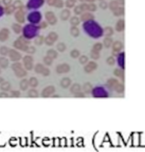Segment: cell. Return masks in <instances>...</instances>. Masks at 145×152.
Returning a JSON list of instances; mask_svg holds the SVG:
<instances>
[{
    "label": "cell",
    "instance_id": "obj_1",
    "mask_svg": "<svg viewBox=\"0 0 145 152\" xmlns=\"http://www.w3.org/2000/svg\"><path fill=\"white\" fill-rule=\"evenodd\" d=\"M58 39V34L54 32H52L48 34V36L45 38V43L47 45H49V46H51V45L53 44L54 43V41H56Z\"/></svg>",
    "mask_w": 145,
    "mask_h": 152
},
{
    "label": "cell",
    "instance_id": "obj_2",
    "mask_svg": "<svg viewBox=\"0 0 145 152\" xmlns=\"http://www.w3.org/2000/svg\"><path fill=\"white\" fill-rule=\"evenodd\" d=\"M45 18L46 20L48 21V24L50 25H55L57 23V18L55 16L54 13H53L52 11H48V12H46L45 14Z\"/></svg>",
    "mask_w": 145,
    "mask_h": 152
},
{
    "label": "cell",
    "instance_id": "obj_3",
    "mask_svg": "<svg viewBox=\"0 0 145 152\" xmlns=\"http://www.w3.org/2000/svg\"><path fill=\"white\" fill-rule=\"evenodd\" d=\"M54 92H55V88L53 86L46 87V88L43 90V92H42V96L43 97H49Z\"/></svg>",
    "mask_w": 145,
    "mask_h": 152
},
{
    "label": "cell",
    "instance_id": "obj_4",
    "mask_svg": "<svg viewBox=\"0 0 145 152\" xmlns=\"http://www.w3.org/2000/svg\"><path fill=\"white\" fill-rule=\"evenodd\" d=\"M9 55L10 57V59L14 60V61H17V60H19L21 58V55L19 54L16 50H14V49H9Z\"/></svg>",
    "mask_w": 145,
    "mask_h": 152
},
{
    "label": "cell",
    "instance_id": "obj_5",
    "mask_svg": "<svg viewBox=\"0 0 145 152\" xmlns=\"http://www.w3.org/2000/svg\"><path fill=\"white\" fill-rule=\"evenodd\" d=\"M69 71H70V66L66 64L59 65V66L56 67V71L58 72V73H66V72Z\"/></svg>",
    "mask_w": 145,
    "mask_h": 152
},
{
    "label": "cell",
    "instance_id": "obj_6",
    "mask_svg": "<svg viewBox=\"0 0 145 152\" xmlns=\"http://www.w3.org/2000/svg\"><path fill=\"white\" fill-rule=\"evenodd\" d=\"M9 30L3 28L2 31H0V41H5L9 37Z\"/></svg>",
    "mask_w": 145,
    "mask_h": 152
},
{
    "label": "cell",
    "instance_id": "obj_7",
    "mask_svg": "<svg viewBox=\"0 0 145 152\" xmlns=\"http://www.w3.org/2000/svg\"><path fill=\"white\" fill-rule=\"evenodd\" d=\"M48 4L57 7V8H62L64 3L62 0H51V1L48 3Z\"/></svg>",
    "mask_w": 145,
    "mask_h": 152
},
{
    "label": "cell",
    "instance_id": "obj_8",
    "mask_svg": "<svg viewBox=\"0 0 145 152\" xmlns=\"http://www.w3.org/2000/svg\"><path fill=\"white\" fill-rule=\"evenodd\" d=\"M0 88H1V89L3 91V92H7L8 90L10 89L11 85H10V83L9 82H4V81H3L1 83V85H0Z\"/></svg>",
    "mask_w": 145,
    "mask_h": 152
},
{
    "label": "cell",
    "instance_id": "obj_9",
    "mask_svg": "<svg viewBox=\"0 0 145 152\" xmlns=\"http://www.w3.org/2000/svg\"><path fill=\"white\" fill-rule=\"evenodd\" d=\"M15 18L16 20L20 22V23H23L25 21V17H24V14H23L22 11H18L15 14Z\"/></svg>",
    "mask_w": 145,
    "mask_h": 152
},
{
    "label": "cell",
    "instance_id": "obj_10",
    "mask_svg": "<svg viewBox=\"0 0 145 152\" xmlns=\"http://www.w3.org/2000/svg\"><path fill=\"white\" fill-rule=\"evenodd\" d=\"M47 56L50 57V58H52L53 60V59H56L57 57H58V53H57V51H55L54 49H48V50L47 51Z\"/></svg>",
    "mask_w": 145,
    "mask_h": 152
},
{
    "label": "cell",
    "instance_id": "obj_11",
    "mask_svg": "<svg viewBox=\"0 0 145 152\" xmlns=\"http://www.w3.org/2000/svg\"><path fill=\"white\" fill-rule=\"evenodd\" d=\"M28 85H29V82L26 79H23V80L20 82V88L23 91H26V89H27Z\"/></svg>",
    "mask_w": 145,
    "mask_h": 152
},
{
    "label": "cell",
    "instance_id": "obj_12",
    "mask_svg": "<svg viewBox=\"0 0 145 152\" xmlns=\"http://www.w3.org/2000/svg\"><path fill=\"white\" fill-rule=\"evenodd\" d=\"M70 14H71L70 11L67 10V9H64V10L62 11V13L60 14V18L62 19V20L66 21V20H67V19L69 18Z\"/></svg>",
    "mask_w": 145,
    "mask_h": 152
},
{
    "label": "cell",
    "instance_id": "obj_13",
    "mask_svg": "<svg viewBox=\"0 0 145 152\" xmlns=\"http://www.w3.org/2000/svg\"><path fill=\"white\" fill-rule=\"evenodd\" d=\"M70 84H71V80L69 78L64 77L60 81V85L62 86L63 88H67V87Z\"/></svg>",
    "mask_w": 145,
    "mask_h": 152
},
{
    "label": "cell",
    "instance_id": "obj_14",
    "mask_svg": "<svg viewBox=\"0 0 145 152\" xmlns=\"http://www.w3.org/2000/svg\"><path fill=\"white\" fill-rule=\"evenodd\" d=\"M14 73H15V75H16L18 77H25V76L26 75V71L24 69L21 68V69H19L16 71H14Z\"/></svg>",
    "mask_w": 145,
    "mask_h": 152
},
{
    "label": "cell",
    "instance_id": "obj_15",
    "mask_svg": "<svg viewBox=\"0 0 145 152\" xmlns=\"http://www.w3.org/2000/svg\"><path fill=\"white\" fill-rule=\"evenodd\" d=\"M28 82H29V85L33 87V88H35V87H37L38 85V81H37V79L36 77H31L29 79Z\"/></svg>",
    "mask_w": 145,
    "mask_h": 152
},
{
    "label": "cell",
    "instance_id": "obj_16",
    "mask_svg": "<svg viewBox=\"0 0 145 152\" xmlns=\"http://www.w3.org/2000/svg\"><path fill=\"white\" fill-rule=\"evenodd\" d=\"M28 96L29 97H32V98H37L38 97V92L37 90L32 89L28 91Z\"/></svg>",
    "mask_w": 145,
    "mask_h": 152
},
{
    "label": "cell",
    "instance_id": "obj_17",
    "mask_svg": "<svg viewBox=\"0 0 145 152\" xmlns=\"http://www.w3.org/2000/svg\"><path fill=\"white\" fill-rule=\"evenodd\" d=\"M44 68L45 67L42 64H37L35 66V67H34V70H35V71L37 72V73H42L43 71L44 70Z\"/></svg>",
    "mask_w": 145,
    "mask_h": 152
},
{
    "label": "cell",
    "instance_id": "obj_18",
    "mask_svg": "<svg viewBox=\"0 0 145 152\" xmlns=\"http://www.w3.org/2000/svg\"><path fill=\"white\" fill-rule=\"evenodd\" d=\"M8 65H9L8 60L6 58H4V57H1V58H0V66L3 68H5L8 66Z\"/></svg>",
    "mask_w": 145,
    "mask_h": 152
},
{
    "label": "cell",
    "instance_id": "obj_19",
    "mask_svg": "<svg viewBox=\"0 0 145 152\" xmlns=\"http://www.w3.org/2000/svg\"><path fill=\"white\" fill-rule=\"evenodd\" d=\"M9 48H7L6 46H2L1 48H0V55H3V56L6 55L8 53H9Z\"/></svg>",
    "mask_w": 145,
    "mask_h": 152
},
{
    "label": "cell",
    "instance_id": "obj_20",
    "mask_svg": "<svg viewBox=\"0 0 145 152\" xmlns=\"http://www.w3.org/2000/svg\"><path fill=\"white\" fill-rule=\"evenodd\" d=\"M11 68H12V70L14 71H16L17 70L21 69V64L20 62H14L12 64V66H11Z\"/></svg>",
    "mask_w": 145,
    "mask_h": 152
},
{
    "label": "cell",
    "instance_id": "obj_21",
    "mask_svg": "<svg viewBox=\"0 0 145 152\" xmlns=\"http://www.w3.org/2000/svg\"><path fill=\"white\" fill-rule=\"evenodd\" d=\"M56 48L58 49L59 51L63 52V51L66 50V44H64V43H59L58 44H57Z\"/></svg>",
    "mask_w": 145,
    "mask_h": 152
},
{
    "label": "cell",
    "instance_id": "obj_22",
    "mask_svg": "<svg viewBox=\"0 0 145 152\" xmlns=\"http://www.w3.org/2000/svg\"><path fill=\"white\" fill-rule=\"evenodd\" d=\"M14 5H9V6H7L6 7V9H5V13L7 14H12L14 12Z\"/></svg>",
    "mask_w": 145,
    "mask_h": 152
},
{
    "label": "cell",
    "instance_id": "obj_23",
    "mask_svg": "<svg viewBox=\"0 0 145 152\" xmlns=\"http://www.w3.org/2000/svg\"><path fill=\"white\" fill-rule=\"evenodd\" d=\"M43 62L45 65H47V66H50V65H52V63H53V59L50 58V57H48V56H45L44 59H43Z\"/></svg>",
    "mask_w": 145,
    "mask_h": 152
},
{
    "label": "cell",
    "instance_id": "obj_24",
    "mask_svg": "<svg viewBox=\"0 0 145 152\" xmlns=\"http://www.w3.org/2000/svg\"><path fill=\"white\" fill-rule=\"evenodd\" d=\"M13 30L15 33H20L21 32V26L19 25V24H14L12 26Z\"/></svg>",
    "mask_w": 145,
    "mask_h": 152
},
{
    "label": "cell",
    "instance_id": "obj_25",
    "mask_svg": "<svg viewBox=\"0 0 145 152\" xmlns=\"http://www.w3.org/2000/svg\"><path fill=\"white\" fill-rule=\"evenodd\" d=\"M23 61H24V63H32L33 58L31 55H26L24 58H23Z\"/></svg>",
    "mask_w": 145,
    "mask_h": 152
},
{
    "label": "cell",
    "instance_id": "obj_26",
    "mask_svg": "<svg viewBox=\"0 0 145 152\" xmlns=\"http://www.w3.org/2000/svg\"><path fill=\"white\" fill-rule=\"evenodd\" d=\"M43 41H44V38H43V36H38L35 39V43L37 45H41L42 43H43Z\"/></svg>",
    "mask_w": 145,
    "mask_h": 152
},
{
    "label": "cell",
    "instance_id": "obj_27",
    "mask_svg": "<svg viewBox=\"0 0 145 152\" xmlns=\"http://www.w3.org/2000/svg\"><path fill=\"white\" fill-rule=\"evenodd\" d=\"M71 33L74 37H77V35L79 34V31H78L77 28L75 27V26H73V27H71Z\"/></svg>",
    "mask_w": 145,
    "mask_h": 152
},
{
    "label": "cell",
    "instance_id": "obj_28",
    "mask_svg": "<svg viewBox=\"0 0 145 152\" xmlns=\"http://www.w3.org/2000/svg\"><path fill=\"white\" fill-rule=\"evenodd\" d=\"M22 6V3L20 0H16L14 3V9H21V7Z\"/></svg>",
    "mask_w": 145,
    "mask_h": 152
},
{
    "label": "cell",
    "instance_id": "obj_29",
    "mask_svg": "<svg viewBox=\"0 0 145 152\" xmlns=\"http://www.w3.org/2000/svg\"><path fill=\"white\" fill-rule=\"evenodd\" d=\"M71 23L73 26H76L79 24V20L77 17H72L71 20Z\"/></svg>",
    "mask_w": 145,
    "mask_h": 152
},
{
    "label": "cell",
    "instance_id": "obj_30",
    "mask_svg": "<svg viewBox=\"0 0 145 152\" xmlns=\"http://www.w3.org/2000/svg\"><path fill=\"white\" fill-rule=\"evenodd\" d=\"M11 96H13V97H20L21 95V93L19 92L18 90H14V91H11Z\"/></svg>",
    "mask_w": 145,
    "mask_h": 152
},
{
    "label": "cell",
    "instance_id": "obj_31",
    "mask_svg": "<svg viewBox=\"0 0 145 152\" xmlns=\"http://www.w3.org/2000/svg\"><path fill=\"white\" fill-rule=\"evenodd\" d=\"M36 51V48L34 47H27V49H26V52H28L29 54H33L34 52Z\"/></svg>",
    "mask_w": 145,
    "mask_h": 152
},
{
    "label": "cell",
    "instance_id": "obj_32",
    "mask_svg": "<svg viewBox=\"0 0 145 152\" xmlns=\"http://www.w3.org/2000/svg\"><path fill=\"white\" fill-rule=\"evenodd\" d=\"M25 67L26 70H32V67H33V65L32 63H25Z\"/></svg>",
    "mask_w": 145,
    "mask_h": 152
},
{
    "label": "cell",
    "instance_id": "obj_33",
    "mask_svg": "<svg viewBox=\"0 0 145 152\" xmlns=\"http://www.w3.org/2000/svg\"><path fill=\"white\" fill-rule=\"evenodd\" d=\"M78 55H79V52L77 51V50H73V51H71V55L73 57V58H76V57L78 56Z\"/></svg>",
    "mask_w": 145,
    "mask_h": 152
},
{
    "label": "cell",
    "instance_id": "obj_34",
    "mask_svg": "<svg viewBox=\"0 0 145 152\" xmlns=\"http://www.w3.org/2000/svg\"><path fill=\"white\" fill-rule=\"evenodd\" d=\"M49 73H50V71H49L48 68H44V70L42 72V74L43 76H48V75H49Z\"/></svg>",
    "mask_w": 145,
    "mask_h": 152
},
{
    "label": "cell",
    "instance_id": "obj_35",
    "mask_svg": "<svg viewBox=\"0 0 145 152\" xmlns=\"http://www.w3.org/2000/svg\"><path fill=\"white\" fill-rule=\"evenodd\" d=\"M11 2H12V0H3V3H4L5 5H7V6L10 5Z\"/></svg>",
    "mask_w": 145,
    "mask_h": 152
},
{
    "label": "cell",
    "instance_id": "obj_36",
    "mask_svg": "<svg viewBox=\"0 0 145 152\" xmlns=\"http://www.w3.org/2000/svg\"><path fill=\"white\" fill-rule=\"evenodd\" d=\"M74 11H75L76 14H80V13H81V11H82L81 7H76V8L74 9Z\"/></svg>",
    "mask_w": 145,
    "mask_h": 152
},
{
    "label": "cell",
    "instance_id": "obj_37",
    "mask_svg": "<svg viewBox=\"0 0 145 152\" xmlns=\"http://www.w3.org/2000/svg\"><path fill=\"white\" fill-rule=\"evenodd\" d=\"M0 97H9V94H7V92H3L0 94Z\"/></svg>",
    "mask_w": 145,
    "mask_h": 152
},
{
    "label": "cell",
    "instance_id": "obj_38",
    "mask_svg": "<svg viewBox=\"0 0 145 152\" xmlns=\"http://www.w3.org/2000/svg\"><path fill=\"white\" fill-rule=\"evenodd\" d=\"M3 82V78L0 77V83H2Z\"/></svg>",
    "mask_w": 145,
    "mask_h": 152
},
{
    "label": "cell",
    "instance_id": "obj_39",
    "mask_svg": "<svg viewBox=\"0 0 145 152\" xmlns=\"http://www.w3.org/2000/svg\"><path fill=\"white\" fill-rule=\"evenodd\" d=\"M47 1H48V2L49 3V2H50V1H51V0H47Z\"/></svg>",
    "mask_w": 145,
    "mask_h": 152
},
{
    "label": "cell",
    "instance_id": "obj_40",
    "mask_svg": "<svg viewBox=\"0 0 145 152\" xmlns=\"http://www.w3.org/2000/svg\"><path fill=\"white\" fill-rule=\"evenodd\" d=\"M0 73H1V70H0Z\"/></svg>",
    "mask_w": 145,
    "mask_h": 152
},
{
    "label": "cell",
    "instance_id": "obj_41",
    "mask_svg": "<svg viewBox=\"0 0 145 152\" xmlns=\"http://www.w3.org/2000/svg\"><path fill=\"white\" fill-rule=\"evenodd\" d=\"M81 1H82V0H81Z\"/></svg>",
    "mask_w": 145,
    "mask_h": 152
}]
</instances>
